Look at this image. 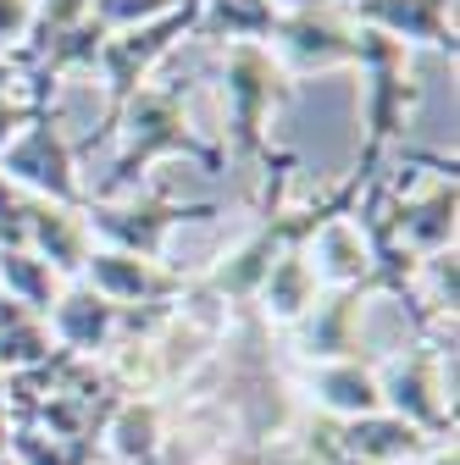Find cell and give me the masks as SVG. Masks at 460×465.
Returning <instances> with one entry per match:
<instances>
[{
  "instance_id": "1",
  "label": "cell",
  "mask_w": 460,
  "mask_h": 465,
  "mask_svg": "<svg viewBox=\"0 0 460 465\" xmlns=\"http://www.w3.org/2000/svg\"><path fill=\"white\" fill-rule=\"evenodd\" d=\"M455 355H444V343H422L394 355L377 371V393H383V411L411 421L427 443L444 438L455 427Z\"/></svg>"
},
{
  "instance_id": "2",
  "label": "cell",
  "mask_w": 460,
  "mask_h": 465,
  "mask_svg": "<svg viewBox=\"0 0 460 465\" xmlns=\"http://www.w3.org/2000/svg\"><path fill=\"white\" fill-rule=\"evenodd\" d=\"M222 78H227V123H234L239 150H261V116L272 111V100H289V84L277 78L272 55L250 39L227 50Z\"/></svg>"
},
{
  "instance_id": "3",
  "label": "cell",
  "mask_w": 460,
  "mask_h": 465,
  "mask_svg": "<svg viewBox=\"0 0 460 465\" xmlns=\"http://www.w3.org/2000/svg\"><path fill=\"white\" fill-rule=\"evenodd\" d=\"M189 17H195V0H184V12H172L166 23H139V28H123V34H105V45H100L95 62L111 78V111H123V100L139 89V78L150 73V62H155V55H166L172 34L189 28Z\"/></svg>"
},
{
  "instance_id": "4",
  "label": "cell",
  "mask_w": 460,
  "mask_h": 465,
  "mask_svg": "<svg viewBox=\"0 0 460 465\" xmlns=\"http://www.w3.org/2000/svg\"><path fill=\"white\" fill-rule=\"evenodd\" d=\"M0 172H12V183H28V189H39V194L55 200V205H73V200H78V183H73V144L62 139V128H55V123H34L17 144H6Z\"/></svg>"
},
{
  "instance_id": "5",
  "label": "cell",
  "mask_w": 460,
  "mask_h": 465,
  "mask_svg": "<svg viewBox=\"0 0 460 465\" xmlns=\"http://www.w3.org/2000/svg\"><path fill=\"white\" fill-rule=\"evenodd\" d=\"M172 155V150H200L189 139V123H184V100L172 89H139L134 111H128V155H123V178H134V166H145L150 155Z\"/></svg>"
},
{
  "instance_id": "6",
  "label": "cell",
  "mask_w": 460,
  "mask_h": 465,
  "mask_svg": "<svg viewBox=\"0 0 460 465\" xmlns=\"http://www.w3.org/2000/svg\"><path fill=\"white\" fill-rule=\"evenodd\" d=\"M333 438H338L344 465H399V460H416V454L433 449L411 421H399L388 411L355 416V421H333Z\"/></svg>"
},
{
  "instance_id": "7",
  "label": "cell",
  "mask_w": 460,
  "mask_h": 465,
  "mask_svg": "<svg viewBox=\"0 0 460 465\" xmlns=\"http://www.w3.org/2000/svg\"><path fill=\"white\" fill-rule=\"evenodd\" d=\"M117 322H123V311L111 305V300H100L95 288H62V294H55V305L45 311V327H50L55 349H67V355H84V361L95 355V349L111 343Z\"/></svg>"
},
{
  "instance_id": "8",
  "label": "cell",
  "mask_w": 460,
  "mask_h": 465,
  "mask_svg": "<svg viewBox=\"0 0 460 465\" xmlns=\"http://www.w3.org/2000/svg\"><path fill=\"white\" fill-rule=\"evenodd\" d=\"M84 272H89V288L100 300H111V305H155V300H166V294H178V277L172 272H155L145 255H123V250H105V255H89L84 261Z\"/></svg>"
},
{
  "instance_id": "9",
  "label": "cell",
  "mask_w": 460,
  "mask_h": 465,
  "mask_svg": "<svg viewBox=\"0 0 460 465\" xmlns=\"http://www.w3.org/2000/svg\"><path fill=\"white\" fill-rule=\"evenodd\" d=\"M178 216H195V211L161 205V200H134L128 211H117V205H95V211H84L89 232H105V239L117 244L123 255H145V261L161 255V239L172 232V222H178Z\"/></svg>"
},
{
  "instance_id": "10",
  "label": "cell",
  "mask_w": 460,
  "mask_h": 465,
  "mask_svg": "<svg viewBox=\"0 0 460 465\" xmlns=\"http://www.w3.org/2000/svg\"><path fill=\"white\" fill-rule=\"evenodd\" d=\"M272 34H283V50H289V62H300V67L355 62V45H361V28L338 23L333 12H316V6H300L289 23H277Z\"/></svg>"
},
{
  "instance_id": "11",
  "label": "cell",
  "mask_w": 460,
  "mask_h": 465,
  "mask_svg": "<svg viewBox=\"0 0 460 465\" xmlns=\"http://www.w3.org/2000/svg\"><path fill=\"white\" fill-rule=\"evenodd\" d=\"M28 255H39L55 277L62 272H84V261L95 255L89 250V222H84V211H73V205H50V200H39V205H28Z\"/></svg>"
},
{
  "instance_id": "12",
  "label": "cell",
  "mask_w": 460,
  "mask_h": 465,
  "mask_svg": "<svg viewBox=\"0 0 460 465\" xmlns=\"http://www.w3.org/2000/svg\"><path fill=\"white\" fill-rule=\"evenodd\" d=\"M316 411L333 421H355V416H377L383 411V393H377V371L361 361H322L305 377Z\"/></svg>"
},
{
  "instance_id": "13",
  "label": "cell",
  "mask_w": 460,
  "mask_h": 465,
  "mask_svg": "<svg viewBox=\"0 0 460 465\" xmlns=\"http://www.w3.org/2000/svg\"><path fill=\"white\" fill-rule=\"evenodd\" d=\"M255 294H261L266 322H277V327H300V322L322 305V282H316V272H311V255H300V250L277 255V261L266 266V277H261Z\"/></svg>"
},
{
  "instance_id": "14",
  "label": "cell",
  "mask_w": 460,
  "mask_h": 465,
  "mask_svg": "<svg viewBox=\"0 0 460 465\" xmlns=\"http://www.w3.org/2000/svg\"><path fill=\"white\" fill-rule=\"evenodd\" d=\"M100 443L111 449L117 465H155L161 449H166L161 404L155 399H117V411H111L105 427H100Z\"/></svg>"
},
{
  "instance_id": "15",
  "label": "cell",
  "mask_w": 460,
  "mask_h": 465,
  "mask_svg": "<svg viewBox=\"0 0 460 465\" xmlns=\"http://www.w3.org/2000/svg\"><path fill=\"white\" fill-rule=\"evenodd\" d=\"M355 17L388 28V39H427V45H444L455 50V34H449V0H361Z\"/></svg>"
},
{
  "instance_id": "16",
  "label": "cell",
  "mask_w": 460,
  "mask_h": 465,
  "mask_svg": "<svg viewBox=\"0 0 460 465\" xmlns=\"http://www.w3.org/2000/svg\"><path fill=\"white\" fill-rule=\"evenodd\" d=\"M0 282H6V300L34 316H45L55 305V294H62V277L28 250H0Z\"/></svg>"
},
{
  "instance_id": "17",
  "label": "cell",
  "mask_w": 460,
  "mask_h": 465,
  "mask_svg": "<svg viewBox=\"0 0 460 465\" xmlns=\"http://www.w3.org/2000/svg\"><path fill=\"white\" fill-rule=\"evenodd\" d=\"M6 449L17 465H100V443H73V438H55L34 421H17L6 432Z\"/></svg>"
},
{
  "instance_id": "18",
  "label": "cell",
  "mask_w": 460,
  "mask_h": 465,
  "mask_svg": "<svg viewBox=\"0 0 460 465\" xmlns=\"http://www.w3.org/2000/svg\"><path fill=\"white\" fill-rule=\"evenodd\" d=\"M211 12H216V34H227V39H261V34H272L277 28V6L272 0H211Z\"/></svg>"
},
{
  "instance_id": "19",
  "label": "cell",
  "mask_w": 460,
  "mask_h": 465,
  "mask_svg": "<svg viewBox=\"0 0 460 465\" xmlns=\"http://www.w3.org/2000/svg\"><path fill=\"white\" fill-rule=\"evenodd\" d=\"M178 0H89V12L105 23V34L111 28H139L145 17H155V12H172Z\"/></svg>"
},
{
  "instance_id": "20",
  "label": "cell",
  "mask_w": 460,
  "mask_h": 465,
  "mask_svg": "<svg viewBox=\"0 0 460 465\" xmlns=\"http://www.w3.org/2000/svg\"><path fill=\"white\" fill-rule=\"evenodd\" d=\"M39 17V0H0V45H17L34 34Z\"/></svg>"
},
{
  "instance_id": "21",
  "label": "cell",
  "mask_w": 460,
  "mask_h": 465,
  "mask_svg": "<svg viewBox=\"0 0 460 465\" xmlns=\"http://www.w3.org/2000/svg\"><path fill=\"white\" fill-rule=\"evenodd\" d=\"M28 116H34V111H28V105H17V100H12V89H0V150H6V139H17V128L28 123Z\"/></svg>"
},
{
  "instance_id": "22",
  "label": "cell",
  "mask_w": 460,
  "mask_h": 465,
  "mask_svg": "<svg viewBox=\"0 0 460 465\" xmlns=\"http://www.w3.org/2000/svg\"><path fill=\"white\" fill-rule=\"evenodd\" d=\"M6 416H12L6 411V371H0V454H6Z\"/></svg>"
},
{
  "instance_id": "23",
  "label": "cell",
  "mask_w": 460,
  "mask_h": 465,
  "mask_svg": "<svg viewBox=\"0 0 460 465\" xmlns=\"http://www.w3.org/2000/svg\"><path fill=\"white\" fill-rule=\"evenodd\" d=\"M0 89H12V62H0Z\"/></svg>"
},
{
  "instance_id": "24",
  "label": "cell",
  "mask_w": 460,
  "mask_h": 465,
  "mask_svg": "<svg viewBox=\"0 0 460 465\" xmlns=\"http://www.w3.org/2000/svg\"><path fill=\"white\" fill-rule=\"evenodd\" d=\"M0 465H17V460H12V454H0Z\"/></svg>"
}]
</instances>
